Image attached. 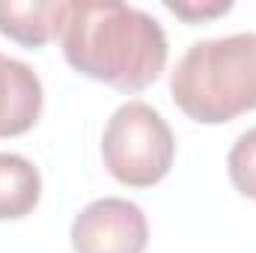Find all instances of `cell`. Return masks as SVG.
<instances>
[{
  "mask_svg": "<svg viewBox=\"0 0 256 253\" xmlns=\"http://www.w3.org/2000/svg\"><path fill=\"white\" fill-rule=\"evenodd\" d=\"M102 158L120 185L152 188L176 161V137L152 104L134 98L120 104L108 120L102 134Z\"/></svg>",
  "mask_w": 256,
  "mask_h": 253,
  "instance_id": "cell-3",
  "label": "cell"
},
{
  "mask_svg": "<svg viewBox=\"0 0 256 253\" xmlns=\"http://www.w3.org/2000/svg\"><path fill=\"white\" fill-rule=\"evenodd\" d=\"M45 108V86L27 63L0 54V137L27 134Z\"/></svg>",
  "mask_w": 256,
  "mask_h": 253,
  "instance_id": "cell-5",
  "label": "cell"
},
{
  "mask_svg": "<svg viewBox=\"0 0 256 253\" xmlns=\"http://www.w3.org/2000/svg\"><path fill=\"white\" fill-rule=\"evenodd\" d=\"M60 45L78 74L120 92H140L155 84L170 57L158 18L120 0H68Z\"/></svg>",
  "mask_w": 256,
  "mask_h": 253,
  "instance_id": "cell-1",
  "label": "cell"
},
{
  "mask_svg": "<svg viewBox=\"0 0 256 253\" xmlns=\"http://www.w3.org/2000/svg\"><path fill=\"white\" fill-rule=\"evenodd\" d=\"M170 96L200 126H224L256 110V33L188 45L170 74Z\"/></svg>",
  "mask_w": 256,
  "mask_h": 253,
  "instance_id": "cell-2",
  "label": "cell"
},
{
  "mask_svg": "<svg viewBox=\"0 0 256 253\" xmlns=\"http://www.w3.org/2000/svg\"><path fill=\"white\" fill-rule=\"evenodd\" d=\"M68 0H0V33L18 45L42 48L63 33Z\"/></svg>",
  "mask_w": 256,
  "mask_h": 253,
  "instance_id": "cell-6",
  "label": "cell"
},
{
  "mask_svg": "<svg viewBox=\"0 0 256 253\" xmlns=\"http://www.w3.org/2000/svg\"><path fill=\"white\" fill-rule=\"evenodd\" d=\"M164 6L185 18L188 24H200V21H212L218 15H226L232 9V0H212V3H176V0H164Z\"/></svg>",
  "mask_w": 256,
  "mask_h": 253,
  "instance_id": "cell-9",
  "label": "cell"
},
{
  "mask_svg": "<svg viewBox=\"0 0 256 253\" xmlns=\"http://www.w3.org/2000/svg\"><path fill=\"white\" fill-rule=\"evenodd\" d=\"M42 200V173L39 167L18 155L0 152V220L27 218Z\"/></svg>",
  "mask_w": 256,
  "mask_h": 253,
  "instance_id": "cell-7",
  "label": "cell"
},
{
  "mask_svg": "<svg viewBox=\"0 0 256 253\" xmlns=\"http://www.w3.org/2000/svg\"><path fill=\"white\" fill-rule=\"evenodd\" d=\"M226 173H230L232 188L242 196L256 200V126L238 134V140L232 143L226 155Z\"/></svg>",
  "mask_w": 256,
  "mask_h": 253,
  "instance_id": "cell-8",
  "label": "cell"
},
{
  "mask_svg": "<svg viewBox=\"0 0 256 253\" xmlns=\"http://www.w3.org/2000/svg\"><path fill=\"white\" fill-rule=\"evenodd\" d=\"M68 238L74 253H143L149 220L126 196H102L74 214Z\"/></svg>",
  "mask_w": 256,
  "mask_h": 253,
  "instance_id": "cell-4",
  "label": "cell"
}]
</instances>
